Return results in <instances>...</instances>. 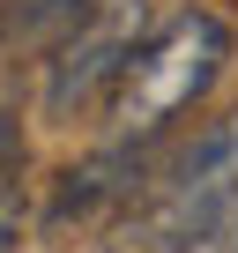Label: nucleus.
<instances>
[{
    "instance_id": "1",
    "label": "nucleus",
    "mask_w": 238,
    "mask_h": 253,
    "mask_svg": "<svg viewBox=\"0 0 238 253\" xmlns=\"http://www.w3.org/2000/svg\"><path fill=\"white\" fill-rule=\"evenodd\" d=\"M231 209H238V112L208 119L164 164V179L149 186V209H142V238L157 253H194V246L223 238Z\"/></svg>"
},
{
    "instance_id": "2",
    "label": "nucleus",
    "mask_w": 238,
    "mask_h": 253,
    "mask_svg": "<svg viewBox=\"0 0 238 253\" xmlns=\"http://www.w3.org/2000/svg\"><path fill=\"white\" fill-rule=\"evenodd\" d=\"M223 23L216 15H179L171 30H157L149 45H142V60L119 75V89H112V142L127 149V142H149L164 119H179L208 82H216V67H223Z\"/></svg>"
},
{
    "instance_id": "3",
    "label": "nucleus",
    "mask_w": 238,
    "mask_h": 253,
    "mask_svg": "<svg viewBox=\"0 0 238 253\" xmlns=\"http://www.w3.org/2000/svg\"><path fill=\"white\" fill-rule=\"evenodd\" d=\"M142 45H149V0H89L60 45V60L45 67V112L67 119L89 97L119 89V75L142 60Z\"/></svg>"
},
{
    "instance_id": "4",
    "label": "nucleus",
    "mask_w": 238,
    "mask_h": 253,
    "mask_svg": "<svg viewBox=\"0 0 238 253\" xmlns=\"http://www.w3.org/2000/svg\"><path fill=\"white\" fill-rule=\"evenodd\" d=\"M15 223H23V201H15V171L0 164V253H15Z\"/></svg>"
}]
</instances>
